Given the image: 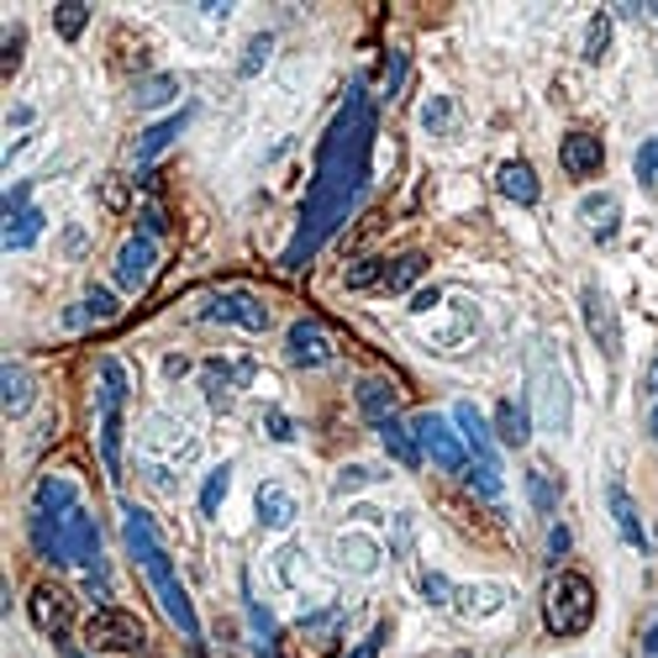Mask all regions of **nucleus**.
Returning <instances> with one entry per match:
<instances>
[{"instance_id": "6e6d98bb", "label": "nucleus", "mask_w": 658, "mask_h": 658, "mask_svg": "<svg viewBox=\"0 0 658 658\" xmlns=\"http://www.w3.org/2000/svg\"><path fill=\"white\" fill-rule=\"evenodd\" d=\"M648 390L658 396V358H654V369H648Z\"/></svg>"}, {"instance_id": "aec40b11", "label": "nucleus", "mask_w": 658, "mask_h": 658, "mask_svg": "<svg viewBox=\"0 0 658 658\" xmlns=\"http://www.w3.org/2000/svg\"><path fill=\"white\" fill-rule=\"evenodd\" d=\"M580 222H585V233L595 242H612L616 227H622V201H616L612 190H595V195L580 201Z\"/></svg>"}, {"instance_id": "de8ad7c7", "label": "nucleus", "mask_w": 658, "mask_h": 658, "mask_svg": "<svg viewBox=\"0 0 658 658\" xmlns=\"http://www.w3.org/2000/svg\"><path fill=\"white\" fill-rule=\"evenodd\" d=\"M385 643H390V622H375V633L364 637V643H358L348 658H379V648H385Z\"/></svg>"}, {"instance_id": "3c124183", "label": "nucleus", "mask_w": 658, "mask_h": 658, "mask_svg": "<svg viewBox=\"0 0 658 658\" xmlns=\"http://www.w3.org/2000/svg\"><path fill=\"white\" fill-rule=\"evenodd\" d=\"M142 237H164L169 233V222H164V206H142Z\"/></svg>"}, {"instance_id": "473e14b6", "label": "nucleus", "mask_w": 658, "mask_h": 658, "mask_svg": "<svg viewBox=\"0 0 658 658\" xmlns=\"http://www.w3.org/2000/svg\"><path fill=\"white\" fill-rule=\"evenodd\" d=\"M559 495H564V479H553L542 464L527 470V500H532L538 517H553V511H559Z\"/></svg>"}, {"instance_id": "f704fd0d", "label": "nucleus", "mask_w": 658, "mask_h": 658, "mask_svg": "<svg viewBox=\"0 0 658 658\" xmlns=\"http://www.w3.org/2000/svg\"><path fill=\"white\" fill-rule=\"evenodd\" d=\"M174 95H180V79H174V74H148L138 90H132V100H138L142 111H153V106H169Z\"/></svg>"}, {"instance_id": "423d86ee", "label": "nucleus", "mask_w": 658, "mask_h": 658, "mask_svg": "<svg viewBox=\"0 0 658 658\" xmlns=\"http://www.w3.org/2000/svg\"><path fill=\"white\" fill-rule=\"evenodd\" d=\"M85 643H90L95 654H142L148 627L132 612H121V606H95L85 616Z\"/></svg>"}, {"instance_id": "bb28decb", "label": "nucleus", "mask_w": 658, "mask_h": 658, "mask_svg": "<svg viewBox=\"0 0 658 658\" xmlns=\"http://www.w3.org/2000/svg\"><path fill=\"white\" fill-rule=\"evenodd\" d=\"M142 447H148V453H174V459H190V453H195V438H190L174 417H153L148 432H142Z\"/></svg>"}, {"instance_id": "20e7f679", "label": "nucleus", "mask_w": 658, "mask_h": 658, "mask_svg": "<svg viewBox=\"0 0 658 658\" xmlns=\"http://www.w3.org/2000/svg\"><path fill=\"white\" fill-rule=\"evenodd\" d=\"M595 622V585L580 569H559L542 590V627L553 637H585Z\"/></svg>"}, {"instance_id": "6ab92c4d", "label": "nucleus", "mask_w": 658, "mask_h": 658, "mask_svg": "<svg viewBox=\"0 0 658 658\" xmlns=\"http://www.w3.org/2000/svg\"><path fill=\"white\" fill-rule=\"evenodd\" d=\"M32 396H37V379H32V369L26 364H0V406H6V417L17 422V417H26L32 411Z\"/></svg>"}, {"instance_id": "a18cd8bd", "label": "nucleus", "mask_w": 658, "mask_h": 658, "mask_svg": "<svg viewBox=\"0 0 658 658\" xmlns=\"http://www.w3.org/2000/svg\"><path fill=\"white\" fill-rule=\"evenodd\" d=\"M411 538H417L411 511H396V517H390V553H396V559H406V553H411Z\"/></svg>"}, {"instance_id": "f8f14e48", "label": "nucleus", "mask_w": 658, "mask_h": 658, "mask_svg": "<svg viewBox=\"0 0 658 658\" xmlns=\"http://www.w3.org/2000/svg\"><path fill=\"white\" fill-rule=\"evenodd\" d=\"M511 606V585L500 580H474V585H459L453 590V612L464 622H485V616H500Z\"/></svg>"}, {"instance_id": "58836bf2", "label": "nucleus", "mask_w": 658, "mask_h": 658, "mask_svg": "<svg viewBox=\"0 0 658 658\" xmlns=\"http://www.w3.org/2000/svg\"><path fill=\"white\" fill-rule=\"evenodd\" d=\"M417 590H422V601L427 606H453V580H447V574H438V569H422V574H417Z\"/></svg>"}, {"instance_id": "cd10ccee", "label": "nucleus", "mask_w": 658, "mask_h": 658, "mask_svg": "<svg viewBox=\"0 0 658 658\" xmlns=\"http://www.w3.org/2000/svg\"><path fill=\"white\" fill-rule=\"evenodd\" d=\"M185 127H190V111H174V117L153 121V127H148V132L138 138V148H132V159H138V164L148 169V164H153V159H159V153L169 148V142H174L180 132H185Z\"/></svg>"}, {"instance_id": "9b49d317", "label": "nucleus", "mask_w": 658, "mask_h": 658, "mask_svg": "<svg viewBox=\"0 0 658 658\" xmlns=\"http://www.w3.org/2000/svg\"><path fill=\"white\" fill-rule=\"evenodd\" d=\"M284 358H290L295 369H327V364H332L327 327H322V322H311V316L290 322V332H284Z\"/></svg>"}, {"instance_id": "09e8293b", "label": "nucleus", "mask_w": 658, "mask_h": 658, "mask_svg": "<svg viewBox=\"0 0 658 658\" xmlns=\"http://www.w3.org/2000/svg\"><path fill=\"white\" fill-rule=\"evenodd\" d=\"M443 306V290L438 284H422V290H411V316H427V311Z\"/></svg>"}, {"instance_id": "412c9836", "label": "nucleus", "mask_w": 658, "mask_h": 658, "mask_svg": "<svg viewBox=\"0 0 658 658\" xmlns=\"http://www.w3.org/2000/svg\"><path fill=\"white\" fill-rule=\"evenodd\" d=\"M74 506H85L79 490H74V479H64V474H43V479H37V490H32V511H37V517L64 521Z\"/></svg>"}, {"instance_id": "ea45409f", "label": "nucleus", "mask_w": 658, "mask_h": 658, "mask_svg": "<svg viewBox=\"0 0 658 658\" xmlns=\"http://www.w3.org/2000/svg\"><path fill=\"white\" fill-rule=\"evenodd\" d=\"M379 280H385V259H358V263H348V274H343L348 290H379Z\"/></svg>"}, {"instance_id": "393cba45", "label": "nucleus", "mask_w": 658, "mask_h": 658, "mask_svg": "<svg viewBox=\"0 0 658 658\" xmlns=\"http://www.w3.org/2000/svg\"><path fill=\"white\" fill-rule=\"evenodd\" d=\"M490 432H495V443L527 447V443H532V411H527L521 400H500V406H495Z\"/></svg>"}, {"instance_id": "4468645a", "label": "nucleus", "mask_w": 658, "mask_h": 658, "mask_svg": "<svg viewBox=\"0 0 658 658\" xmlns=\"http://www.w3.org/2000/svg\"><path fill=\"white\" fill-rule=\"evenodd\" d=\"M332 559H337V569L343 574H375L379 564H385V548H379L375 532H337V542H332Z\"/></svg>"}, {"instance_id": "13d9d810", "label": "nucleus", "mask_w": 658, "mask_h": 658, "mask_svg": "<svg viewBox=\"0 0 658 658\" xmlns=\"http://www.w3.org/2000/svg\"><path fill=\"white\" fill-rule=\"evenodd\" d=\"M648 427H654V438H658V406H654V417H648Z\"/></svg>"}, {"instance_id": "7ed1b4c3", "label": "nucleus", "mask_w": 658, "mask_h": 658, "mask_svg": "<svg viewBox=\"0 0 658 658\" xmlns=\"http://www.w3.org/2000/svg\"><path fill=\"white\" fill-rule=\"evenodd\" d=\"M527 390H532V417H538L542 432L564 438L569 422H574V390H569L564 364L548 348L527 353Z\"/></svg>"}, {"instance_id": "c756f323", "label": "nucleus", "mask_w": 658, "mask_h": 658, "mask_svg": "<svg viewBox=\"0 0 658 658\" xmlns=\"http://www.w3.org/2000/svg\"><path fill=\"white\" fill-rule=\"evenodd\" d=\"M422 274H427V254H400V259H385V280H379V290H385V295H411Z\"/></svg>"}, {"instance_id": "5fc2aeb1", "label": "nucleus", "mask_w": 658, "mask_h": 658, "mask_svg": "<svg viewBox=\"0 0 658 658\" xmlns=\"http://www.w3.org/2000/svg\"><path fill=\"white\" fill-rule=\"evenodd\" d=\"M643 648H648V658H658V622H654V633L643 637Z\"/></svg>"}, {"instance_id": "7c9ffc66", "label": "nucleus", "mask_w": 658, "mask_h": 658, "mask_svg": "<svg viewBox=\"0 0 658 658\" xmlns=\"http://www.w3.org/2000/svg\"><path fill=\"white\" fill-rule=\"evenodd\" d=\"M117 311H121V306H117V295L95 284V290H85V301H79V306L64 311V322H69V327H90V322H111Z\"/></svg>"}, {"instance_id": "f03ea898", "label": "nucleus", "mask_w": 658, "mask_h": 658, "mask_svg": "<svg viewBox=\"0 0 658 658\" xmlns=\"http://www.w3.org/2000/svg\"><path fill=\"white\" fill-rule=\"evenodd\" d=\"M121 538H127L132 564L148 574V585H153V595H159L164 616L190 637V643H201V616H195V606H190L185 585H180V574H174V559L164 553L159 527H153V517H148L142 506H121Z\"/></svg>"}, {"instance_id": "5701e85b", "label": "nucleus", "mask_w": 658, "mask_h": 658, "mask_svg": "<svg viewBox=\"0 0 658 658\" xmlns=\"http://www.w3.org/2000/svg\"><path fill=\"white\" fill-rule=\"evenodd\" d=\"M379 443H385V453L396 459L400 470H422V443H417V432H411V422H400V417H390V422H379Z\"/></svg>"}, {"instance_id": "c03bdc74", "label": "nucleus", "mask_w": 658, "mask_h": 658, "mask_svg": "<svg viewBox=\"0 0 658 658\" xmlns=\"http://www.w3.org/2000/svg\"><path fill=\"white\" fill-rule=\"evenodd\" d=\"M637 185H643V190H654L658 185V138H648V142H643V148H637Z\"/></svg>"}, {"instance_id": "f257e3e1", "label": "nucleus", "mask_w": 658, "mask_h": 658, "mask_svg": "<svg viewBox=\"0 0 658 658\" xmlns=\"http://www.w3.org/2000/svg\"><path fill=\"white\" fill-rule=\"evenodd\" d=\"M369 153H375V106H369L364 79H353L348 100L337 106L327 138L316 148V174H311V190L301 201V227H295V237H290V248L280 259L284 269L311 263V254L353 216V206L369 190Z\"/></svg>"}, {"instance_id": "dca6fc26", "label": "nucleus", "mask_w": 658, "mask_h": 658, "mask_svg": "<svg viewBox=\"0 0 658 658\" xmlns=\"http://www.w3.org/2000/svg\"><path fill=\"white\" fill-rule=\"evenodd\" d=\"M453 427H459V438H464V447H470L474 464H490V470H500V453H495L490 422H485V417L474 411L470 400H459V406H453Z\"/></svg>"}, {"instance_id": "c9c22d12", "label": "nucleus", "mask_w": 658, "mask_h": 658, "mask_svg": "<svg viewBox=\"0 0 658 658\" xmlns=\"http://www.w3.org/2000/svg\"><path fill=\"white\" fill-rule=\"evenodd\" d=\"M227 490H233V464H216V470L206 474V485H201V517H216Z\"/></svg>"}, {"instance_id": "2eb2a0df", "label": "nucleus", "mask_w": 658, "mask_h": 658, "mask_svg": "<svg viewBox=\"0 0 658 658\" xmlns=\"http://www.w3.org/2000/svg\"><path fill=\"white\" fill-rule=\"evenodd\" d=\"M559 164H564L569 180H595L606 169V142L595 138V132H569L559 142Z\"/></svg>"}, {"instance_id": "a19ab883", "label": "nucleus", "mask_w": 658, "mask_h": 658, "mask_svg": "<svg viewBox=\"0 0 658 658\" xmlns=\"http://www.w3.org/2000/svg\"><path fill=\"white\" fill-rule=\"evenodd\" d=\"M269 53H274V37H269V32H259L254 43L242 47V64H237V74H242V79H254V74L269 64Z\"/></svg>"}, {"instance_id": "a878e982", "label": "nucleus", "mask_w": 658, "mask_h": 658, "mask_svg": "<svg viewBox=\"0 0 658 658\" xmlns=\"http://www.w3.org/2000/svg\"><path fill=\"white\" fill-rule=\"evenodd\" d=\"M358 411H364V422L369 427H379V422H390L396 417V406H400V396H396V385L390 379H358Z\"/></svg>"}, {"instance_id": "603ef678", "label": "nucleus", "mask_w": 658, "mask_h": 658, "mask_svg": "<svg viewBox=\"0 0 658 658\" xmlns=\"http://www.w3.org/2000/svg\"><path fill=\"white\" fill-rule=\"evenodd\" d=\"M548 553H553V559L569 553V527H553V532H548Z\"/></svg>"}, {"instance_id": "ddd939ff", "label": "nucleus", "mask_w": 658, "mask_h": 658, "mask_svg": "<svg viewBox=\"0 0 658 658\" xmlns=\"http://www.w3.org/2000/svg\"><path fill=\"white\" fill-rule=\"evenodd\" d=\"M153 263H159V242L153 237H127L117 248V284L127 290V295H138L142 284L153 280Z\"/></svg>"}, {"instance_id": "8fccbe9b", "label": "nucleus", "mask_w": 658, "mask_h": 658, "mask_svg": "<svg viewBox=\"0 0 658 658\" xmlns=\"http://www.w3.org/2000/svg\"><path fill=\"white\" fill-rule=\"evenodd\" d=\"M263 427H269L274 443H295V422H290L284 411H263Z\"/></svg>"}, {"instance_id": "1a4fd4ad", "label": "nucleus", "mask_w": 658, "mask_h": 658, "mask_svg": "<svg viewBox=\"0 0 658 658\" xmlns=\"http://www.w3.org/2000/svg\"><path fill=\"white\" fill-rule=\"evenodd\" d=\"M206 322H227V327H242V332H263L269 327V306H263L259 295H248V290H222L212 295L206 306H201Z\"/></svg>"}, {"instance_id": "2f4dec72", "label": "nucleus", "mask_w": 658, "mask_h": 658, "mask_svg": "<svg viewBox=\"0 0 658 658\" xmlns=\"http://www.w3.org/2000/svg\"><path fill=\"white\" fill-rule=\"evenodd\" d=\"M242 606H248V627H254V654H259V658H280V627H274V616L254 601V590L242 595Z\"/></svg>"}, {"instance_id": "6e6552de", "label": "nucleus", "mask_w": 658, "mask_h": 658, "mask_svg": "<svg viewBox=\"0 0 658 658\" xmlns=\"http://www.w3.org/2000/svg\"><path fill=\"white\" fill-rule=\"evenodd\" d=\"M580 316H585L590 343H595V348L616 364V358H622V322H616L612 295H606L601 284H585V290H580Z\"/></svg>"}, {"instance_id": "f3484780", "label": "nucleus", "mask_w": 658, "mask_h": 658, "mask_svg": "<svg viewBox=\"0 0 658 658\" xmlns=\"http://www.w3.org/2000/svg\"><path fill=\"white\" fill-rule=\"evenodd\" d=\"M254 375H259L254 364H227V358H212V364L201 369V390H206V400H212L216 411H227V406H233V390H237V385H248Z\"/></svg>"}, {"instance_id": "c85d7f7f", "label": "nucleus", "mask_w": 658, "mask_h": 658, "mask_svg": "<svg viewBox=\"0 0 658 658\" xmlns=\"http://www.w3.org/2000/svg\"><path fill=\"white\" fill-rule=\"evenodd\" d=\"M43 227H47L43 206H26V212L6 216V233H0V248H6V254H22V248H32V242L43 237Z\"/></svg>"}, {"instance_id": "b1692460", "label": "nucleus", "mask_w": 658, "mask_h": 658, "mask_svg": "<svg viewBox=\"0 0 658 658\" xmlns=\"http://www.w3.org/2000/svg\"><path fill=\"white\" fill-rule=\"evenodd\" d=\"M606 506H612V521H616V532H622V542L627 548H637V553H648V532H643V517H637V506H633V495L622 490V485H606Z\"/></svg>"}, {"instance_id": "864d4df0", "label": "nucleus", "mask_w": 658, "mask_h": 658, "mask_svg": "<svg viewBox=\"0 0 658 658\" xmlns=\"http://www.w3.org/2000/svg\"><path fill=\"white\" fill-rule=\"evenodd\" d=\"M64 248H69V259H79V248H85V233H79V227H74V233L64 237Z\"/></svg>"}, {"instance_id": "e433bc0d", "label": "nucleus", "mask_w": 658, "mask_h": 658, "mask_svg": "<svg viewBox=\"0 0 658 658\" xmlns=\"http://www.w3.org/2000/svg\"><path fill=\"white\" fill-rule=\"evenodd\" d=\"M453 117H459V106H453L447 95H427L422 100V127L432 138H447V132H453Z\"/></svg>"}, {"instance_id": "4d7b16f0", "label": "nucleus", "mask_w": 658, "mask_h": 658, "mask_svg": "<svg viewBox=\"0 0 658 658\" xmlns=\"http://www.w3.org/2000/svg\"><path fill=\"white\" fill-rule=\"evenodd\" d=\"M58 654H64V658H85V654H79V648H74V643H64V648H58Z\"/></svg>"}, {"instance_id": "49530a36", "label": "nucleus", "mask_w": 658, "mask_h": 658, "mask_svg": "<svg viewBox=\"0 0 658 658\" xmlns=\"http://www.w3.org/2000/svg\"><path fill=\"white\" fill-rule=\"evenodd\" d=\"M22 47H26V32H22V26H11V32H6V64H0V74H6V79L22 69Z\"/></svg>"}, {"instance_id": "72a5a7b5", "label": "nucleus", "mask_w": 658, "mask_h": 658, "mask_svg": "<svg viewBox=\"0 0 658 658\" xmlns=\"http://www.w3.org/2000/svg\"><path fill=\"white\" fill-rule=\"evenodd\" d=\"M85 26H90V6H85V0H64V6L53 11V32H58L64 43H79Z\"/></svg>"}, {"instance_id": "39448f33", "label": "nucleus", "mask_w": 658, "mask_h": 658, "mask_svg": "<svg viewBox=\"0 0 658 658\" xmlns=\"http://www.w3.org/2000/svg\"><path fill=\"white\" fill-rule=\"evenodd\" d=\"M26 616H32V627L47 637V643H69L74 627H79V606H74V595L58 580H37L32 595H26Z\"/></svg>"}, {"instance_id": "4c0bfd02", "label": "nucleus", "mask_w": 658, "mask_h": 658, "mask_svg": "<svg viewBox=\"0 0 658 658\" xmlns=\"http://www.w3.org/2000/svg\"><path fill=\"white\" fill-rule=\"evenodd\" d=\"M606 53H612V17H606V11H595L590 26H585V64H601Z\"/></svg>"}, {"instance_id": "79ce46f5", "label": "nucleus", "mask_w": 658, "mask_h": 658, "mask_svg": "<svg viewBox=\"0 0 658 658\" xmlns=\"http://www.w3.org/2000/svg\"><path fill=\"white\" fill-rule=\"evenodd\" d=\"M464 479H470V490H479L485 500H500V490H506V485H500V470H490V464H470Z\"/></svg>"}, {"instance_id": "37998d69", "label": "nucleus", "mask_w": 658, "mask_h": 658, "mask_svg": "<svg viewBox=\"0 0 658 658\" xmlns=\"http://www.w3.org/2000/svg\"><path fill=\"white\" fill-rule=\"evenodd\" d=\"M375 479H385V474L369 470V464H348V470H343L337 479H332V490H337V495H348V490H364V485H375Z\"/></svg>"}, {"instance_id": "9d476101", "label": "nucleus", "mask_w": 658, "mask_h": 658, "mask_svg": "<svg viewBox=\"0 0 658 658\" xmlns=\"http://www.w3.org/2000/svg\"><path fill=\"white\" fill-rule=\"evenodd\" d=\"M64 548H69V564H79L85 574H106V553H100V527L85 506H74L64 517Z\"/></svg>"}, {"instance_id": "0eeeda50", "label": "nucleus", "mask_w": 658, "mask_h": 658, "mask_svg": "<svg viewBox=\"0 0 658 658\" xmlns=\"http://www.w3.org/2000/svg\"><path fill=\"white\" fill-rule=\"evenodd\" d=\"M411 432H417V443H422V453L438 464V470L447 474H464L474 464L470 447H464V438H459V427H453V417H438V411H422V417H411Z\"/></svg>"}, {"instance_id": "a211bd4d", "label": "nucleus", "mask_w": 658, "mask_h": 658, "mask_svg": "<svg viewBox=\"0 0 658 658\" xmlns=\"http://www.w3.org/2000/svg\"><path fill=\"white\" fill-rule=\"evenodd\" d=\"M254 511H259V521L269 527V532H284V527H295V517H301L295 495L284 490L280 479H263L259 495H254Z\"/></svg>"}, {"instance_id": "4be33fe9", "label": "nucleus", "mask_w": 658, "mask_h": 658, "mask_svg": "<svg viewBox=\"0 0 658 658\" xmlns=\"http://www.w3.org/2000/svg\"><path fill=\"white\" fill-rule=\"evenodd\" d=\"M495 190L506 195V201H517V206H538V174H532V164L527 159H506V164L495 169Z\"/></svg>"}]
</instances>
